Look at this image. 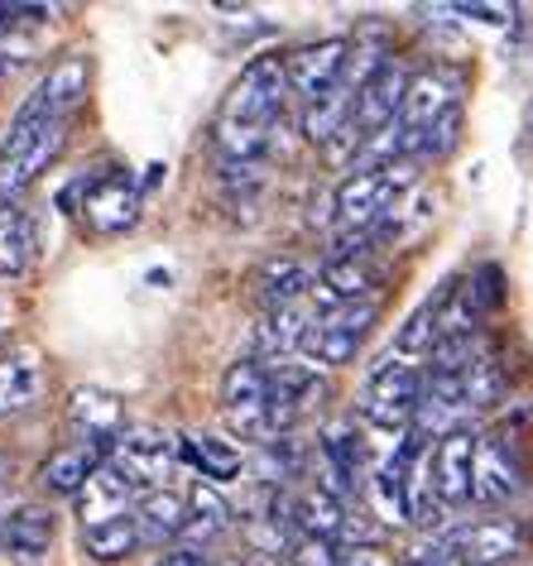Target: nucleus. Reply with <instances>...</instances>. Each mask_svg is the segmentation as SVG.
I'll return each instance as SVG.
<instances>
[{
  "label": "nucleus",
  "instance_id": "nucleus-1",
  "mask_svg": "<svg viewBox=\"0 0 533 566\" xmlns=\"http://www.w3.org/2000/svg\"><path fill=\"white\" fill-rule=\"evenodd\" d=\"M284 96H289V67L279 53H260V59H250L241 67L217 120V149L227 154V164L264 159L274 125L284 116Z\"/></svg>",
  "mask_w": 533,
  "mask_h": 566
},
{
  "label": "nucleus",
  "instance_id": "nucleus-2",
  "mask_svg": "<svg viewBox=\"0 0 533 566\" xmlns=\"http://www.w3.org/2000/svg\"><path fill=\"white\" fill-rule=\"evenodd\" d=\"M63 149V116H53L44 96H30L15 120H10L6 139H0V202H20V192H30L39 174L59 159Z\"/></svg>",
  "mask_w": 533,
  "mask_h": 566
},
{
  "label": "nucleus",
  "instance_id": "nucleus-3",
  "mask_svg": "<svg viewBox=\"0 0 533 566\" xmlns=\"http://www.w3.org/2000/svg\"><path fill=\"white\" fill-rule=\"evenodd\" d=\"M519 547H524V533H519L514 518H475L442 533L424 562L428 566H504L519 557Z\"/></svg>",
  "mask_w": 533,
  "mask_h": 566
},
{
  "label": "nucleus",
  "instance_id": "nucleus-4",
  "mask_svg": "<svg viewBox=\"0 0 533 566\" xmlns=\"http://www.w3.org/2000/svg\"><path fill=\"white\" fill-rule=\"evenodd\" d=\"M73 202L96 235H121L139 221V188H135L130 174H121V168L82 178L73 192H63V207H73Z\"/></svg>",
  "mask_w": 533,
  "mask_h": 566
},
{
  "label": "nucleus",
  "instance_id": "nucleus-5",
  "mask_svg": "<svg viewBox=\"0 0 533 566\" xmlns=\"http://www.w3.org/2000/svg\"><path fill=\"white\" fill-rule=\"evenodd\" d=\"M424 399V370H414V365L404 360H380L370 375L366 394H360V418L370 422V428H385V432H404L414 422V408Z\"/></svg>",
  "mask_w": 533,
  "mask_h": 566
},
{
  "label": "nucleus",
  "instance_id": "nucleus-6",
  "mask_svg": "<svg viewBox=\"0 0 533 566\" xmlns=\"http://www.w3.org/2000/svg\"><path fill=\"white\" fill-rule=\"evenodd\" d=\"M106 461L116 465L125 480H135L139 494L168 490V475H174V461H178V442L164 437L159 428H125Z\"/></svg>",
  "mask_w": 533,
  "mask_h": 566
},
{
  "label": "nucleus",
  "instance_id": "nucleus-7",
  "mask_svg": "<svg viewBox=\"0 0 533 566\" xmlns=\"http://www.w3.org/2000/svg\"><path fill=\"white\" fill-rule=\"evenodd\" d=\"M67 432L77 437V447L96 451V457H111L116 437L125 432V403L111 389L82 385L67 394Z\"/></svg>",
  "mask_w": 533,
  "mask_h": 566
},
{
  "label": "nucleus",
  "instance_id": "nucleus-8",
  "mask_svg": "<svg viewBox=\"0 0 533 566\" xmlns=\"http://www.w3.org/2000/svg\"><path fill=\"white\" fill-rule=\"evenodd\" d=\"M475 457H481V437L471 428L442 437L438 447L428 451V471H432V490L447 509H461L475 500Z\"/></svg>",
  "mask_w": 533,
  "mask_h": 566
},
{
  "label": "nucleus",
  "instance_id": "nucleus-9",
  "mask_svg": "<svg viewBox=\"0 0 533 566\" xmlns=\"http://www.w3.org/2000/svg\"><path fill=\"white\" fill-rule=\"evenodd\" d=\"M332 202H336V221H342L346 231H375L399 197L389 192L380 168H351L342 178V188L332 192Z\"/></svg>",
  "mask_w": 533,
  "mask_h": 566
},
{
  "label": "nucleus",
  "instance_id": "nucleus-10",
  "mask_svg": "<svg viewBox=\"0 0 533 566\" xmlns=\"http://www.w3.org/2000/svg\"><path fill=\"white\" fill-rule=\"evenodd\" d=\"M284 67H289V92H299L303 102H317V96H327L332 87L346 82L351 39H322L313 49H299L293 59H284Z\"/></svg>",
  "mask_w": 533,
  "mask_h": 566
},
{
  "label": "nucleus",
  "instance_id": "nucleus-11",
  "mask_svg": "<svg viewBox=\"0 0 533 566\" xmlns=\"http://www.w3.org/2000/svg\"><path fill=\"white\" fill-rule=\"evenodd\" d=\"M135 504H139V485L135 480H125L111 461H102L92 471L87 485H82V494H77V518H82V528H96V523L135 514Z\"/></svg>",
  "mask_w": 533,
  "mask_h": 566
},
{
  "label": "nucleus",
  "instance_id": "nucleus-12",
  "mask_svg": "<svg viewBox=\"0 0 533 566\" xmlns=\"http://www.w3.org/2000/svg\"><path fill=\"white\" fill-rule=\"evenodd\" d=\"M404 92H409V77H404L399 63H385L380 73H375L366 87L356 92V111H351V125H356V135L366 139L375 130H385V125L399 120L404 111Z\"/></svg>",
  "mask_w": 533,
  "mask_h": 566
},
{
  "label": "nucleus",
  "instance_id": "nucleus-13",
  "mask_svg": "<svg viewBox=\"0 0 533 566\" xmlns=\"http://www.w3.org/2000/svg\"><path fill=\"white\" fill-rule=\"evenodd\" d=\"M457 96H461V82L452 73H442V67H432V73H418V77H409V92H404L399 125L409 135L428 130L432 120H442V116H452V111H461Z\"/></svg>",
  "mask_w": 533,
  "mask_h": 566
},
{
  "label": "nucleus",
  "instance_id": "nucleus-14",
  "mask_svg": "<svg viewBox=\"0 0 533 566\" xmlns=\"http://www.w3.org/2000/svg\"><path fill=\"white\" fill-rule=\"evenodd\" d=\"M53 528H59V523H53V509L15 504L10 514H0V552H6V557H20V562H34L49 552Z\"/></svg>",
  "mask_w": 533,
  "mask_h": 566
},
{
  "label": "nucleus",
  "instance_id": "nucleus-15",
  "mask_svg": "<svg viewBox=\"0 0 533 566\" xmlns=\"http://www.w3.org/2000/svg\"><path fill=\"white\" fill-rule=\"evenodd\" d=\"M519 490H524V471H519L510 442L481 437V457H475V504H510Z\"/></svg>",
  "mask_w": 533,
  "mask_h": 566
},
{
  "label": "nucleus",
  "instance_id": "nucleus-16",
  "mask_svg": "<svg viewBox=\"0 0 533 566\" xmlns=\"http://www.w3.org/2000/svg\"><path fill=\"white\" fill-rule=\"evenodd\" d=\"M289 518H293V528H299L303 537H327V543H336V537L351 533L346 500H336V494H327L322 485H307V490L293 494Z\"/></svg>",
  "mask_w": 533,
  "mask_h": 566
},
{
  "label": "nucleus",
  "instance_id": "nucleus-17",
  "mask_svg": "<svg viewBox=\"0 0 533 566\" xmlns=\"http://www.w3.org/2000/svg\"><path fill=\"white\" fill-rule=\"evenodd\" d=\"M135 528L145 547H164L188 528V500L178 490H145L135 504Z\"/></svg>",
  "mask_w": 533,
  "mask_h": 566
},
{
  "label": "nucleus",
  "instance_id": "nucleus-18",
  "mask_svg": "<svg viewBox=\"0 0 533 566\" xmlns=\"http://www.w3.org/2000/svg\"><path fill=\"white\" fill-rule=\"evenodd\" d=\"M317 289V274L307 269L303 260H264L260 269H255V293H260V303L270 307H293V303H303L307 293Z\"/></svg>",
  "mask_w": 533,
  "mask_h": 566
},
{
  "label": "nucleus",
  "instance_id": "nucleus-19",
  "mask_svg": "<svg viewBox=\"0 0 533 566\" xmlns=\"http://www.w3.org/2000/svg\"><path fill=\"white\" fill-rule=\"evenodd\" d=\"M96 465H102L96 451H87V447H63V451H53V457L39 465V490L53 494V500H77Z\"/></svg>",
  "mask_w": 533,
  "mask_h": 566
},
{
  "label": "nucleus",
  "instance_id": "nucleus-20",
  "mask_svg": "<svg viewBox=\"0 0 533 566\" xmlns=\"http://www.w3.org/2000/svg\"><path fill=\"white\" fill-rule=\"evenodd\" d=\"M264 403H270V370L260 360L227 365V375H221V408H227V418L255 413Z\"/></svg>",
  "mask_w": 533,
  "mask_h": 566
},
{
  "label": "nucleus",
  "instance_id": "nucleus-21",
  "mask_svg": "<svg viewBox=\"0 0 533 566\" xmlns=\"http://www.w3.org/2000/svg\"><path fill=\"white\" fill-rule=\"evenodd\" d=\"M34 260V221L20 202H0V279H20Z\"/></svg>",
  "mask_w": 533,
  "mask_h": 566
},
{
  "label": "nucleus",
  "instance_id": "nucleus-22",
  "mask_svg": "<svg viewBox=\"0 0 533 566\" xmlns=\"http://www.w3.org/2000/svg\"><path fill=\"white\" fill-rule=\"evenodd\" d=\"M87 82H92V63L82 59V53H67V59H59L49 67V77L39 82V96L49 102V111L53 116H63L67 120V111H73L82 96H87Z\"/></svg>",
  "mask_w": 533,
  "mask_h": 566
},
{
  "label": "nucleus",
  "instance_id": "nucleus-23",
  "mask_svg": "<svg viewBox=\"0 0 533 566\" xmlns=\"http://www.w3.org/2000/svg\"><path fill=\"white\" fill-rule=\"evenodd\" d=\"M39 394H44V370L34 356H0V418L34 408Z\"/></svg>",
  "mask_w": 533,
  "mask_h": 566
},
{
  "label": "nucleus",
  "instance_id": "nucleus-24",
  "mask_svg": "<svg viewBox=\"0 0 533 566\" xmlns=\"http://www.w3.org/2000/svg\"><path fill=\"white\" fill-rule=\"evenodd\" d=\"M356 346H360V336L356 332H346L336 317H327V313H313V327L303 332V356H307V365H346L351 356H356Z\"/></svg>",
  "mask_w": 533,
  "mask_h": 566
},
{
  "label": "nucleus",
  "instance_id": "nucleus-25",
  "mask_svg": "<svg viewBox=\"0 0 533 566\" xmlns=\"http://www.w3.org/2000/svg\"><path fill=\"white\" fill-rule=\"evenodd\" d=\"M178 457L188 465H198V475L207 485H221V480L241 475V451L231 442H217V437H178Z\"/></svg>",
  "mask_w": 533,
  "mask_h": 566
},
{
  "label": "nucleus",
  "instance_id": "nucleus-26",
  "mask_svg": "<svg viewBox=\"0 0 533 566\" xmlns=\"http://www.w3.org/2000/svg\"><path fill=\"white\" fill-rule=\"evenodd\" d=\"M231 504L227 500H221V490L217 485H202V480H198V490H192L188 494V528H184V537H188V543H217V537L221 533H227L231 528Z\"/></svg>",
  "mask_w": 533,
  "mask_h": 566
},
{
  "label": "nucleus",
  "instance_id": "nucleus-27",
  "mask_svg": "<svg viewBox=\"0 0 533 566\" xmlns=\"http://www.w3.org/2000/svg\"><path fill=\"white\" fill-rule=\"evenodd\" d=\"M82 547H87V557L96 562H125L139 543V528H135V514L125 518H111V523H96V528H82Z\"/></svg>",
  "mask_w": 533,
  "mask_h": 566
},
{
  "label": "nucleus",
  "instance_id": "nucleus-28",
  "mask_svg": "<svg viewBox=\"0 0 533 566\" xmlns=\"http://www.w3.org/2000/svg\"><path fill=\"white\" fill-rule=\"evenodd\" d=\"M313 327V313H307V307H274L270 317H264V327H260V342L270 346V350H279V356H284V350H299L303 346V332Z\"/></svg>",
  "mask_w": 533,
  "mask_h": 566
},
{
  "label": "nucleus",
  "instance_id": "nucleus-29",
  "mask_svg": "<svg viewBox=\"0 0 533 566\" xmlns=\"http://www.w3.org/2000/svg\"><path fill=\"white\" fill-rule=\"evenodd\" d=\"M432 346H438V303H424V307H418V313L399 327L395 350H399V356H424V360H428Z\"/></svg>",
  "mask_w": 533,
  "mask_h": 566
},
{
  "label": "nucleus",
  "instance_id": "nucleus-30",
  "mask_svg": "<svg viewBox=\"0 0 533 566\" xmlns=\"http://www.w3.org/2000/svg\"><path fill=\"white\" fill-rule=\"evenodd\" d=\"M289 562L293 566H342V547L327 543V537H299Z\"/></svg>",
  "mask_w": 533,
  "mask_h": 566
},
{
  "label": "nucleus",
  "instance_id": "nucleus-31",
  "mask_svg": "<svg viewBox=\"0 0 533 566\" xmlns=\"http://www.w3.org/2000/svg\"><path fill=\"white\" fill-rule=\"evenodd\" d=\"M342 566H399V562L389 557L385 547H375V543H356V547L342 552Z\"/></svg>",
  "mask_w": 533,
  "mask_h": 566
},
{
  "label": "nucleus",
  "instance_id": "nucleus-32",
  "mask_svg": "<svg viewBox=\"0 0 533 566\" xmlns=\"http://www.w3.org/2000/svg\"><path fill=\"white\" fill-rule=\"evenodd\" d=\"M154 566H212V562H207L198 547H178V552H164Z\"/></svg>",
  "mask_w": 533,
  "mask_h": 566
},
{
  "label": "nucleus",
  "instance_id": "nucleus-33",
  "mask_svg": "<svg viewBox=\"0 0 533 566\" xmlns=\"http://www.w3.org/2000/svg\"><path fill=\"white\" fill-rule=\"evenodd\" d=\"M10 322H15V303H10V293L0 289V336L10 332Z\"/></svg>",
  "mask_w": 533,
  "mask_h": 566
},
{
  "label": "nucleus",
  "instance_id": "nucleus-34",
  "mask_svg": "<svg viewBox=\"0 0 533 566\" xmlns=\"http://www.w3.org/2000/svg\"><path fill=\"white\" fill-rule=\"evenodd\" d=\"M0 485H6V461H0Z\"/></svg>",
  "mask_w": 533,
  "mask_h": 566
},
{
  "label": "nucleus",
  "instance_id": "nucleus-35",
  "mask_svg": "<svg viewBox=\"0 0 533 566\" xmlns=\"http://www.w3.org/2000/svg\"><path fill=\"white\" fill-rule=\"evenodd\" d=\"M529 135H533V106H529Z\"/></svg>",
  "mask_w": 533,
  "mask_h": 566
},
{
  "label": "nucleus",
  "instance_id": "nucleus-36",
  "mask_svg": "<svg viewBox=\"0 0 533 566\" xmlns=\"http://www.w3.org/2000/svg\"><path fill=\"white\" fill-rule=\"evenodd\" d=\"M279 566H293V562H279Z\"/></svg>",
  "mask_w": 533,
  "mask_h": 566
}]
</instances>
